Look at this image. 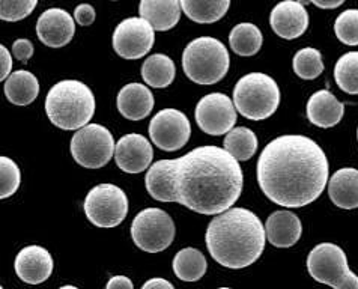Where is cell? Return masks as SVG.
Instances as JSON below:
<instances>
[{
    "instance_id": "8992f818",
    "label": "cell",
    "mask_w": 358,
    "mask_h": 289,
    "mask_svg": "<svg viewBox=\"0 0 358 289\" xmlns=\"http://www.w3.org/2000/svg\"><path fill=\"white\" fill-rule=\"evenodd\" d=\"M234 104L238 113L250 121H264L280 104V89L273 77L250 73L241 77L234 87Z\"/></svg>"
},
{
    "instance_id": "f546056e",
    "label": "cell",
    "mask_w": 358,
    "mask_h": 289,
    "mask_svg": "<svg viewBox=\"0 0 358 289\" xmlns=\"http://www.w3.org/2000/svg\"><path fill=\"white\" fill-rule=\"evenodd\" d=\"M295 74L303 80H315L324 73V61L320 50L306 47L296 52L292 61Z\"/></svg>"
},
{
    "instance_id": "9a60e30c",
    "label": "cell",
    "mask_w": 358,
    "mask_h": 289,
    "mask_svg": "<svg viewBox=\"0 0 358 289\" xmlns=\"http://www.w3.org/2000/svg\"><path fill=\"white\" fill-rule=\"evenodd\" d=\"M76 34L74 18L61 8H50L39 15L36 35L44 45L61 48L71 43Z\"/></svg>"
},
{
    "instance_id": "277c9868",
    "label": "cell",
    "mask_w": 358,
    "mask_h": 289,
    "mask_svg": "<svg viewBox=\"0 0 358 289\" xmlns=\"http://www.w3.org/2000/svg\"><path fill=\"white\" fill-rule=\"evenodd\" d=\"M44 107L50 122L65 132H74L94 118L95 97L83 82L62 80L50 89Z\"/></svg>"
},
{
    "instance_id": "9c48e42d",
    "label": "cell",
    "mask_w": 358,
    "mask_h": 289,
    "mask_svg": "<svg viewBox=\"0 0 358 289\" xmlns=\"http://www.w3.org/2000/svg\"><path fill=\"white\" fill-rule=\"evenodd\" d=\"M131 238L141 251L160 253L175 240V223L163 209L146 208L134 217Z\"/></svg>"
},
{
    "instance_id": "74e56055",
    "label": "cell",
    "mask_w": 358,
    "mask_h": 289,
    "mask_svg": "<svg viewBox=\"0 0 358 289\" xmlns=\"http://www.w3.org/2000/svg\"><path fill=\"white\" fill-rule=\"evenodd\" d=\"M310 2L321 9H336L345 3V0H310Z\"/></svg>"
},
{
    "instance_id": "4fadbf2b",
    "label": "cell",
    "mask_w": 358,
    "mask_h": 289,
    "mask_svg": "<svg viewBox=\"0 0 358 289\" xmlns=\"http://www.w3.org/2000/svg\"><path fill=\"white\" fill-rule=\"evenodd\" d=\"M194 118L197 127L210 136H222L231 132L236 122V107L227 95L214 92L197 103Z\"/></svg>"
},
{
    "instance_id": "836d02e7",
    "label": "cell",
    "mask_w": 358,
    "mask_h": 289,
    "mask_svg": "<svg viewBox=\"0 0 358 289\" xmlns=\"http://www.w3.org/2000/svg\"><path fill=\"white\" fill-rule=\"evenodd\" d=\"M34 44L26 38H20L13 44V55L17 61L26 64L34 56Z\"/></svg>"
},
{
    "instance_id": "ab89813d",
    "label": "cell",
    "mask_w": 358,
    "mask_h": 289,
    "mask_svg": "<svg viewBox=\"0 0 358 289\" xmlns=\"http://www.w3.org/2000/svg\"><path fill=\"white\" fill-rule=\"evenodd\" d=\"M298 2H300L301 5H307V3H309V2H310V0H298Z\"/></svg>"
},
{
    "instance_id": "d6a6232c",
    "label": "cell",
    "mask_w": 358,
    "mask_h": 289,
    "mask_svg": "<svg viewBox=\"0 0 358 289\" xmlns=\"http://www.w3.org/2000/svg\"><path fill=\"white\" fill-rule=\"evenodd\" d=\"M38 0H0V18L3 22H20L34 13Z\"/></svg>"
},
{
    "instance_id": "ffe728a7",
    "label": "cell",
    "mask_w": 358,
    "mask_h": 289,
    "mask_svg": "<svg viewBox=\"0 0 358 289\" xmlns=\"http://www.w3.org/2000/svg\"><path fill=\"white\" fill-rule=\"evenodd\" d=\"M345 106L330 91L315 92L307 101V118L321 128H331L342 121Z\"/></svg>"
},
{
    "instance_id": "e0dca14e",
    "label": "cell",
    "mask_w": 358,
    "mask_h": 289,
    "mask_svg": "<svg viewBox=\"0 0 358 289\" xmlns=\"http://www.w3.org/2000/svg\"><path fill=\"white\" fill-rule=\"evenodd\" d=\"M14 268L24 283L39 285L53 273V258L41 246H27L15 256Z\"/></svg>"
},
{
    "instance_id": "3957f363",
    "label": "cell",
    "mask_w": 358,
    "mask_h": 289,
    "mask_svg": "<svg viewBox=\"0 0 358 289\" xmlns=\"http://www.w3.org/2000/svg\"><path fill=\"white\" fill-rule=\"evenodd\" d=\"M205 241L215 262L240 270L261 258L266 232L261 218L250 209L229 208L208 225Z\"/></svg>"
},
{
    "instance_id": "5bb4252c",
    "label": "cell",
    "mask_w": 358,
    "mask_h": 289,
    "mask_svg": "<svg viewBox=\"0 0 358 289\" xmlns=\"http://www.w3.org/2000/svg\"><path fill=\"white\" fill-rule=\"evenodd\" d=\"M152 158V145L142 134H125L116 143L115 162L116 166L125 174H141L146 171L151 166Z\"/></svg>"
},
{
    "instance_id": "52a82bcc",
    "label": "cell",
    "mask_w": 358,
    "mask_h": 289,
    "mask_svg": "<svg viewBox=\"0 0 358 289\" xmlns=\"http://www.w3.org/2000/svg\"><path fill=\"white\" fill-rule=\"evenodd\" d=\"M307 270L316 282L334 289H358V277L350 270L345 252L333 243L317 244L307 256Z\"/></svg>"
},
{
    "instance_id": "4316f807",
    "label": "cell",
    "mask_w": 358,
    "mask_h": 289,
    "mask_svg": "<svg viewBox=\"0 0 358 289\" xmlns=\"http://www.w3.org/2000/svg\"><path fill=\"white\" fill-rule=\"evenodd\" d=\"M262 32L253 23L236 24L229 35V44L238 56H255L262 48Z\"/></svg>"
},
{
    "instance_id": "7c38bea8",
    "label": "cell",
    "mask_w": 358,
    "mask_h": 289,
    "mask_svg": "<svg viewBox=\"0 0 358 289\" xmlns=\"http://www.w3.org/2000/svg\"><path fill=\"white\" fill-rule=\"evenodd\" d=\"M192 136L188 118L176 108H163L149 124V137L152 143L167 153L178 151L187 145Z\"/></svg>"
},
{
    "instance_id": "7402d4cb",
    "label": "cell",
    "mask_w": 358,
    "mask_h": 289,
    "mask_svg": "<svg viewBox=\"0 0 358 289\" xmlns=\"http://www.w3.org/2000/svg\"><path fill=\"white\" fill-rule=\"evenodd\" d=\"M328 196L342 209L358 208V169L343 167L328 179Z\"/></svg>"
},
{
    "instance_id": "60d3db41",
    "label": "cell",
    "mask_w": 358,
    "mask_h": 289,
    "mask_svg": "<svg viewBox=\"0 0 358 289\" xmlns=\"http://www.w3.org/2000/svg\"><path fill=\"white\" fill-rule=\"evenodd\" d=\"M62 289H76V286H62Z\"/></svg>"
},
{
    "instance_id": "cb8c5ba5",
    "label": "cell",
    "mask_w": 358,
    "mask_h": 289,
    "mask_svg": "<svg viewBox=\"0 0 358 289\" xmlns=\"http://www.w3.org/2000/svg\"><path fill=\"white\" fill-rule=\"evenodd\" d=\"M182 13L194 23L211 24L222 20L231 6V0H179Z\"/></svg>"
},
{
    "instance_id": "d590c367",
    "label": "cell",
    "mask_w": 358,
    "mask_h": 289,
    "mask_svg": "<svg viewBox=\"0 0 358 289\" xmlns=\"http://www.w3.org/2000/svg\"><path fill=\"white\" fill-rule=\"evenodd\" d=\"M13 69V56L5 45H0V78L5 82L11 76Z\"/></svg>"
},
{
    "instance_id": "2e32d148",
    "label": "cell",
    "mask_w": 358,
    "mask_h": 289,
    "mask_svg": "<svg viewBox=\"0 0 358 289\" xmlns=\"http://www.w3.org/2000/svg\"><path fill=\"white\" fill-rule=\"evenodd\" d=\"M270 24L274 34L283 39L300 38L309 27V13L298 0H283L273 8Z\"/></svg>"
},
{
    "instance_id": "d6986e66",
    "label": "cell",
    "mask_w": 358,
    "mask_h": 289,
    "mask_svg": "<svg viewBox=\"0 0 358 289\" xmlns=\"http://www.w3.org/2000/svg\"><path fill=\"white\" fill-rule=\"evenodd\" d=\"M266 240L274 247L287 248L298 243L303 234L301 220L291 211H275L265 225Z\"/></svg>"
},
{
    "instance_id": "484cf974",
    "label": "cell",
    "mask_w": 358,
    "mask_h": 289,
    "mask_svg": "<svg viewBox=\"0 0 358 289\" xmlns=\"http://www.w3.org/2000/svg\"><path fill=\"white\" fill-rule=\"evenodd\" d=\"M175 64L169 56L155 53L149 56L142 65V77L146 85L155 89L171 86L175 80Z\"/></svg>"
},
{
    "instance_id": "44dd1931",
    "label": "cell",
    "mask_w": 358,
    "mask_h": 289,
    "mask_svg": "<svg viewBox=\"0 0 358 289\" xmlns=\"http://www.w3.org/2000/svg\"><path fill=\"white\" fill-rule=\"evenodd\" d=\"M181 11L179 0H141L138 5V14L158 32L173 29L181 18Z\"/></svg>"
},
{
    "instance_id": "1f68e13d",
    "label": "cell",
    "mask_w": 358,
    "mask_h": 289,
    "mask_svg": "<svg viewBox=\"0 0 358 289\" xmlns=\"http://www.w3.org/2000/svg\"><path fill=\"white\" fill-rule=\"evenodd\" d=\"M22 184L18 164L8 157H0V197H11Z\"/></svg>"
},
{
    "instance_id": "83f0119b",
    "label": "cell",
    "mask_w": 358,
    "mask_h": 289,
    "mask_svg": "<svg viewBox=\"0 0 358 289\" xmlns=\"http://www.w3.org/2000/svg\"><path fill=\"white\" fill-rule=\"evenodd\" d=\"M223 145L238 162H247L257 151V137L250 128L236 127L226 134Z\"/></svg>"
},
{
    "instance_id": "b9f144b4",
    "label": "cell",
    "mask_w": 358,
    "mask_h": 289,
    "mask_svg": "<svg viewBox=\"0 0 358 289\" xmlns=\"http://www.w3.org/2000/svg\"><path fill=\"white\" fill-rule=\"evenodd\" d=\"M357 139H358V128H357Z\"/></svg>"
},
{
    "instance_id": "f1b7e54d",
    "label": "cell",
    "mask_w": 358,
    "mask_h": 289,
    "mask_svg": "<svg viewBox=\"0 0 358 289\" xmlns=\"http://www.w3.org/2000/svg\"><path fill=\"white\" fill-rule=\"evenodd\" d=\"M334 78L343 92L358 95V52L341 56L334 66Z\"/></svg>"
},
{
    "instance_id": "5b68a950",
    "label": "cell",
    "mask_w": 358,
    "mask_h": 289,
    "mask_svg": "<svg viewBox=\"0 0 358 289\" xmlns=\"http://www.w3.org/2000/svg\"><path fill=\"white\" fill-rule=\"evenodd\" d=\"M231 66L227 48L213 36H201L188 43L182 53V68L192 82L203 86L223 80Z\"/></svg>"
},
{
    "instance_id": "8fae6325",
    "label": "cell",
    "mask_w": 358,
    "mask_h": 289,
    "mask_svg": "<svg viewBox=\"0 0 358 289\" xmlns=\"http://www.w3.org/2000/svg\"><path fill=\"white\" fill-rule=\"evenodd\" d=\"M155 43V29L142 17L122 20L113 32V48L128 61L146 56Z\"/></svg>"
},
{
    "instance_id": "6da1fadb",
    "label": "cell",
    "mask_w": 358,
    "mask_h": 289,
    "mask_svg": "<svg viewBox=\"0 0 358 289\" xmlns=\"http://www.w3.org/2000/svg\"><path fill=\"white\" fill-rule=\"evenodd\" d=\"M146 190L158 202H176L203 216H217L240 199L244 175L224 148L199 146L175 160H158L146 174Z\"/></svg>"
},
{
    "instance_id": "ac0fdd59",
    "label": "cell",
    "mask_w": 358,
    "mask_h": 289,
    "mask_svg": "<svg viewBox=\"0 0 358 289\" xmlns=\"http://www.w3.org/2000/svg\"><path fill=\"white\" fill-rule=\"evenodd\" d=\"M155 99L152 92L142 83L125 85L117 94L116 106L124 118L130 121H142L152 112Z\"/></svg>"
},
{
    "instance_id": "ba28073f",
    "label": "cell",
    "mask_w": 358,
    "mask_h": 289,
    "mask_svg": "<svg viewBox=\"0 0 358 289\" xmlns=\"http://www.w3.org/2000/svg\"><path fill=\"white\" fill-rule=\"evenodd\" d=\"M87 220L96 227H116L128 214V197L115 184H98L87 193L83 204Z\"/></svg>"
},
{
    "instance_id": "f35d334b",
    "label": "cell",
    "mask_w": 358,
    "mask_h": 289,
    "mask_svg": "<svg viewBox=\"0 0 358 289\" xmlns=\"http://www.w3.org/2000/svg\"><path fill=\"white\" fill-rule=\"evenodd\" d=\"M145 289H149V288H167V289H173V285L166 281V279H162V277H157V279H151V281H148L145 285H143Z\"/></svg>"
},
{
    "instance_id": "e575fe53",
    "label": "cell",
    "mask_w": 358,
    "mask_h": 289,
    "mask_svg": "<svg viewBox=\"0 0 358 289\" xmlns=\"http://www.w3.org/2000/svg\"><path fill=\"white\" fill-rule=\"evenodd\" d=\"M74 20L80 26H91L95 22V9L92 5L82 3L74 9Z\"/></svg>"
},
{
    "instance_id": "d4e9b609",
    "label": "cell",
    "mask_w": 358,
    "mask_h": 289,
    "mask_svg": "<svg viewBox=\"0 0 358 289\" xmlns=\"http://www.w3.org/2000/svg\"><path fill=\"white\" fill-rule=\"evenodd\" d=\"M173 273L182 282H197L205 276L208 262L203 253L197 248L187 247L173 258Z\"/></svg>"
},
{
    "instance_id": "7a4b0ae2",
    "label": "cell",
    "mask_w": 358,
    "mask_h": 289,
    "mask_svg": "<svg viewBox=\"0 0 358 289\" xmlns=\"http://www.w3.org/2000/svg\"><path fill=\"white\" fill-rule=\"evenodd\" d=\"M257 183L275 205L301 208L321 196L328 183V160L310 137L286 134L268 143L257 160Z\"/></svg>"
},
{
    "instance_id": "30bf717a",
    "label": "cell",
    "mask_w": 358,
    "mask_h": 289,
    "mask_svg": "<svg viewBox=\"0 0 358 289\" xmlns=\"http://www.w3.org/2000/svg\"><path fill=\"white\" fill-rule=\"evenodd\" d=\"M112 133L99 124H87L71 139V154L77 164L86 169L104 167L115 157Z\"/></svg>"
},
{
    "instance_id": "4dcf8cb0",
    "label": "cell",
    "mask_w": 358,
    "mask_h": 289,
    "mask_svg": "<svg viewBox=\"0 0 358 289\" xmlns=\"http://www.w3.org/2000/svg\"><path fill=\"white\" fill-rule=\"evenodd\" d=\"M334 32L337 39L346 45H358V9H346L336 18Z\"/></svg>"
},
{
    "instance_id": "8d00e7d4",
    "label": "cell",
    "mask_w": 358,
    "mask_h": 289,
    "mask_svg": "<svg viewBox=\"0 0 358 289\" xmlns=\"http://www.w3.org/2000/svg\"><path fill=\"white\" fill-rule=\"evenodd\" d=\"M107 289H116V288H122V289H133L134 285L130 281V279L125 277V276H115L112 277L110 281L107 282L106 285Z\"/></svg>"
},
{
    "instance_id": "603a6c76",
    "label": "cell",
    "mask_w": 358,
    "mask_h": 289,
    "mask_svg": "<svg viewBox=\"0 0 358 289\" xmlns=\"http://www.w3.org/2000/svg\"><path fill=\"white\" fill-rule=\"evenodd\" d=\"M3 89L9 103L15 106H29L35 101L39 94V83L32 73L26 69H18L3 82Z\"/></svg>"
}]
</instances>
